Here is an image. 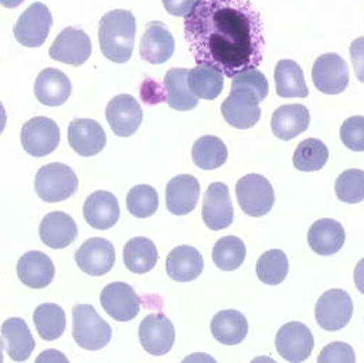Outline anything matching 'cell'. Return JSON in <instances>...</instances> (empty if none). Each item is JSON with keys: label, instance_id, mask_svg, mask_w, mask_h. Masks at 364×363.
<instances>
[{"label": "cell", "instance_id": "cell-1", "mask_svg": "<svg viewBox=\"0 0 364 363\" xmlns=\"http://www.w3.org/2000/svg\"><path fill=\"white\" fill-rule=\"evenodd\" d=\"M183 33L198 65L225 77L256 69L264 55V28L251 0H198L183 21Z\"/></svg>", "mask_w": 364, "mask_h": 363}, {"label": "cell", "instance_id": "cell-2", "mask_svg": "<svg viewBox=\"0 0 364 363\" xmlns=\"http://www.w3.org/2000/svg\"><path fill=\"white\" fill-rule=\"evenodd\" d=\"M136 19L127 10H114L99 22L102 54L114 63H127L133 54Z\"/></svg>", "mask_w": 364, "mask_h": 363}, {"label": "cell", "instance_id": "cell-3", "mask_svg": "<svg viewBox=\"0 0 364 363\" xmlns=\"http://www.w3.org/2000/svg\"><path fill=\"white\" fill-rule=\"evenodd\" d=\"M112 329L91 305L73 307V337L84 349L97 351L109 344Z\"/></svg>", "mask_w": 364, "mask_h": 363}, {"label": "cell", "instance_id": "cell-4", "mask_svg": "<svg viewBox=\"0 0 364 363\" xmlns=\"http://www.w3.org/2000/svg\"><path fill=\"white\" fill-rule=\"evenodd\" d=\"M77 188L78 179L68 164H46L37 172L35 179L37 196L47 203L69 199L77 192Z\"/></svg>", "mask_w": 364, "mask_h": 363}, {"label": "cell", "instance_id": "cell-5", "mask_svg": "<svg viewBox=\"0 0 364 363\" xmlns=\"http://www.w3.org/2000/svg\"><path fill=\"white\" fill-rule=\"evenodd\" d=\"M236 196L241 210L250 217H264L275 201L270 182L260 174H247L236 185Z\"/></svg>", "mask_w": 364, "mask_h": 363}, {"label": "cell", "instance_id": "cell-6", "mask_svg": "<svg viewBox=\"0 0 364 363\" xmlns=\"http://www.w3.org/2000/svg\"><path fill=\"white\" fill-rule=\"evenodd\" d=\"M259 103L262 102L255 92L232 85V91L222 103L220 111L230 127L250 129L255 127L260 120Z\"/></svg>", "mask_w": 364, "mask_h": 363}, {"label": "cell", "instance_id": "cell-7", "mask_svg": "<svg viewBox=\"0 0 364 363\" xmlns=\"http://www.w3.org/2000/svg\"><path fill=\"white\" fill-rule=\"evenodd\" d=\"M53 26L50 9L43 3H33L19 17L14 26V36L25 47L37 48L44 44Z\"/></svg>", "mask_w": 364, "mask_h": 363}, {"label": "cell", "instance_id": "cell-8", "mask_svg": "<svg viewBox=\"0 0 364 363\" xmlns=\"http://www.w3.org/2000/svg\"><path fill=\"white\" fill-rule=\"evenodd\" d=\"M353 314V303L349 293L343 290L325 292L315 306L318 325L328 332H337L346 327Z\"/></svg>", "mask_w": 364, "mask_h": 363}, {"label": "cell", "instance_id": "cell-9", "mask_svg": "<svg viewBox=\"0 0 364 363\" xmlns=\"http://www.w3.org/2000/svg\"><path fill=\"white\" fill-rule=\"evenodd\" d=\"M59 142V127L47 117H35L29 120L21 130V143L23 149L35 158H41L54 152Z\"/></svg>", "mask_w": 364, "mask_h": 363}, {"label": "cell", "instance_id": "cell-10", "mask_svg": "<svg viewBox=\"0 0 364 363\" xmlns=\"http://www.w3.org/2000/svg\"><path fill=\"white\" fill-rule=\"evenodd\" d=\"M312 83L325 95H338L349 84V69L338 54L321 55L312 66Z\"/></svg>", "mask_w": 364, "mask_h": 363}, {"label": "cell", "instance_id": "cell-11", "mask_svg": "<svg viewBox=\"0 0 364 363\" xmlns=\"http://www.w3.org/2000/svg\"><path fill=\"white\" fill-rule=\"evenodd\" d=\"M201 217L211 231H222L233 223L235 210L229 186L223 182H213L204 195Z\"/></svg>", "mask_w": 364, "mask_h": 363}, {"label": "cell", "instance_id": "cell-12", "mask_svg": "<svg viewBox=\"0 0 364 363\" xmlns=\"http://www.w3.org/2000/svg\"><path fill=\"white\" fill-rule=\"evenodd\" d=\"M275 348L279 357L288 362L307 361L314 349V336L310 327L301 322H288L275 337Z\"/></svg>", "mask_w": 364, "mask_h": 363}, {"label": "cell", "instance_id": "cell-13", "mask_svg": "<svg viewBox=\"0 0 364 363\" xmlns=\"http://www.w3.org/2000/svg\"><path fill=\"white\" fill-rule=\"evenodd\" d=\"M100 303L111 318L119 322L134 320L139 312L141 300L127 283H111L100 293Z\"/></svg>", "mask_w": 364, "mask_h": 363}, {"label": "cell", "instance_id": "cell-14", "mask_svg": "<svg viewBox=\"0 0 364 363\" xmlns=\"http://www.w3.org/2000/svg\"><path fill=\"white\" fill-rule=\"evenodd\" d=\"M139 339L148 354L162 357L174 345V325L162 312L149 314L140 324Z\"/></svg>", "mask_w": 364, "mask_h": 363}, {"label": "cell", "instance_id": "cell-15", "mask_svg": "<svg viewBox=\"0 0 364 363\" xmlns=\"http://www.w3.org/2000/svg\"><path fill=\"white\" fill-rule=\"evenodd\" d=\"M106 118L112 132L119 137H130L143 122V110L139 102L128 93L111 99Z\"/></svg>", "mask_w": 364, "mask_h": 363}, {"label": "cell", "instance_id": "cell-16", "mask_svg": "<svg viewBox=\"0 0 364 363\" xmlns=\"http://www.w3.org/2000/svg\"><path fill=\"white\" fill-rule=\"evenodd\" d=\"M91 53L90 36L84 31L72 26L63 29L50 48V56L54 60L72 66L84 65L90 59Z\"/></svg>", "mask_w": 364, "mask_h": 363}, {"label": "cell", "instance_id": "cell-17", "mask_svg": "<svg viewBox=\"0 0 364 363\" xmlns=\"http://www.w3.org/2000/svg\"><path fill=\"white\" fill-rule=\"evenodd\" d=\"M75 263L92 277L105 275L115 263V248L103 237H92L77 250Z\"/></svg>", "mask_w": 364, "mask_h": 363}, {"label": "cell", "instance_id": "cell-18", "mask_svg": "<svg viewBox=\"0 0 364 363\" xmlns=\"http://www.w3.org/2000/svg\"><path fill=\"white\" fill-rule=\"evenodd\" d=\"M69 144L81 157H95L103 151L107 143L106 132L97 121L74 120L68 130Z\"/></svg>", "mask_w": 364, "mask_h": 363}, {"label": "cell", "instance_id": "cell-19", "mask_svg": "<svg viewBox=\"0 0 364 363\" xmlns=\"http://www.w3.org/2000/svg\"><path fill=\"white\" fill-rule=\"evenodd\" d=\"M174 50V37L164 22H149L140 43L141 59L151 65H162L173 56Z\"/></svg>", "mask_w": 364, "mask_h": 363}, {"label": "cell", "instance_id": "cell-20", "mask_svg": "<svg viewBox=\"0 0 364 363\" xmlns=\"http://www.w3.org/2000/svg\"><path fill=\"white\" fill-rule=\"evenodd\" d=\"M200 198V184L189 174L171 179L166 186V206L174 216H186L192 213Z\"/></svg>", "mask_w": 364, "mask_h": 363}, {"label": "cell", "instance_id": "cell-21", "mask_svg": "<svg viewBox=\"0 0 364 363\" xmlns=\"http://www.w3.org/2000/svg\"><path fill=\"white\" fill-rule=\"evenodd\" d=\"M82 213L93 229L106 231L118 222L121 209L115 195L109 191H97L87 198Z\"/></svg>", "mask_w": 364, "mask_h": 363}, {"label": "cell", "instance_id": "cell-22", "mask_svg": "<svg viewBox=\"0 0 364 363\" xmlns=\"http://www.w3.org/2000/svg\"><path fill=\"white\" fill-rule=\"evenodd\" d=\"M17 274L23 285L41 290L53 283L55 266L48 255L40 251H29L19 258Z\"/></svg>", "mask_w": 364, "mask_h": 363}, {"label": "cell", "instance_id": "cell-23", "mask_svg": "<svg viewBox=\"0 0 364 363\" xmlns=\"http://www.w3.org/2000/svg\"><path fill=\"white\" fill-rule=\"evenodd\" d=\"M38 235L41 241L54 250L69 247L78 235L73 218L62 211L47 214L40 222Z\"/></svg>", "mask_w": 364, "mask_h": 363}, {"label": "cell", "instance_id": "cell-24", "mask_svg": "<svg viewBox=\"0 0 364 363\" xmlns=\"http://www.w3.org/2000/svg\"><path fill=\"white\" fill-rule=\"evenodd\" d=\"M35 95L44 106H62L72 95V83L65 73L58 69H44L37 75Z\"/></svg>", "mask_w": 364, "mask_h": 363}, {"label": "cell", "instance_id": "cell-25", "mask_svg": "<svg viewBox=\"0 0 364 363\" xmlns=\"http://www.w3.org/2000/svg\"><path fill=\"white\" fill-rule=\"evenodd\" d=\"M1 340L10 359L16 362L28 361L32 355L36 343L32 332L22 318H9L1 325Z\"/></svg>", "mask_w": 364, "mask_h": 363}, {"label": "cell", "instance_id": "cell-26", "mask_svg": "<svg viewBox=\"0 0 364 363\" xmlns=\"http://www.w3.org/2000/svg\"><path fill=\"white\" fill-rule=\"evenodd\" d=\"M310 110L303 105H285L275 110L272 130L279 140L289 142L310 127Z\"/></svg>", "mask_w": 364, "mask_h": 363}, {"label": "cell", "instance_id": "cell-27", "mask_svg": "<svg viewBox=\"0 0 364 363\" xmlns=\"http://www.w3.org/2000/svg\"><path fill=\"white\" fill-rule=\"evenodd\" d=\"M311 250L318 255L330 256L337 254L346 243V231L343 225L330 218L318 219L309 231Z\"/></svg>", "mask_w": 364, "mask_h": 363}, {"label": "cell", "instance_id": "cell-28", "mask_svg": "<svg viewBox=\"0 0 364 363\" xmlns=\"http://www.w3.org/2000/svg\"><path fill=\"white\" fill-rule=\"evenodd\" d=\"M204 269L200 253L191 246L176 247L166 259V272L177 283H189L196 280Z\"/></svg>", "mask_w": 364, "mask_h": 363}, {"label": "cell", "instance_id": "cell-29", "mask_svg": "<svg viewBox=\"0 0 364 363\" xmlns=\"http://www.w3.org/2000/svg\"><path fill=\"white\" fill-rule=\"evenodd\" d=\"M211 333L222 344H240L247 337L248 321L244 314L237 310H223L214 315Z\"/></svg>", "mask_w": 364, "mask_h": 363}, {"label": "cell", "instance_id": "cell-30", "mask_svg": "<svg viewBox=\"0 0 364 363\" xmlns=\"http://www.w3.org/2000/svg\"><path fill=\"white\" fill-rule=\"evenodd\" d=\"M275 91L279 98H307L309 88L306 85L304 73L297 62L282 59L274 70Z\"/></svg>", "mask_w": 364, "mask_h": 363}, {"label": "cell", "instance_id": "cell-31", "mask_svg": "<svg viewBox=\"0 0 364 363\" xmlns=\"http://www.w3.org/2000/svg\"><path fill=\"white\" fill-rule=\"evenodd\" d=\"M188 69H170L164 75L166 102L177 111H191L199 103V99L188 87Z\"/></svg>", "mask_w": 364, "mask_h": 363}, {"label": "cell", "instance_id": "cell-32", "mask_svg": "<svg viewBox=\"0 0 364 363\" xmlns=\"http://www.w3.org/2000/svg\"><path fill=\"white\" fill-rule=\"evenodd\" d=\"M158 250L152 240L146 237H134L125 244L124 263L134 274L151 272L158 262Z\"/></svg>", "mask_w": 364, "mask_h": 363}, {"label": "cell", "instance_id": "cell-33", "mask_svg": "<svg viewBox=\"0 0 364 363\" xmlns=\"http://www.w3.org/2000/svg\"><path fill=\"white\" fill-rule=\"evenodd\" d=\"M188 87L198 99L214 100L223 90V74L208 65H198L189 70Z\"/></svg>", "mask_w": 364, "mask_h": 363}, {"label": "cell", "instance_id": "cell-34", "mask_svg": "<svg viewBox=\"0 0 364 363\" xmlns=\"http://www.w3.org/2000/svg\"><path fill=\"white\" fill-rule=\"evenodd\" d=\"M192 159L203 170H214L226 164L228 148L217 136H201L192 147Z\"/></svg>", "mask_w": 364, "mask_h": 363}, {"label": "cell", "instance_id": "cell-35", "mask_svg": "<svg viewBox=\"0 0 364 363\" xmlns=\"http://www.w3.org/2000/svg\"><path fill=\"white\" fill-rule=\"evenodd\" d=\"M33 322L43 340L54 342L65 332L66 314L55 303H43L33 312Z\"/></svg>", "mask_w": 364, "mask_h": 363}, {"label": "cell", "instance_id": "cell-36", "mask_svg": "<svg viewBox=\"0 0 364 363\" xmlns=\"http://www.w3.org/2000/svg\"><path fill=\"white\" fill-rule=\"evenodd\" d=\"M247 248L244 241L236 236L219 238L213 250V261L223 272L237 270L245 261Z\"/></svg>", "mask_w": 364, "mask_h": 363}, {"label": "cell", "instance_id": "cell-37", "mask_svg": "<svg viewBox=\"0 0 364 363\" xmlns=\"http://www.w3.org/2000/svg\"><path fill=\"white\" fill-rule=\"evenodd\" d=\"M328 161V147L318 139L303 140L293 154V166L300 172H318Z\"/></svg>", "mask_w": 364, "mask_h": 363}, {"label": "cell", "instance_id": "cell-38", "mask_svg": "<svg viewBox=\"0 0 364 363\" xmlns=\"http://www.w3.org/2000/svg\"><path fill=\"white\" fill-rule=\"evenodd\" d=\"M288 256L281 250H270L256 262L257 278L266 285H279L288 275Z\"/></svg>", "mask_w": 364, "mask_h": 363}, {"label": "cell", "instance_id": "cell-39", "mask_svg": "<svg viewBox=\"0 0 364 363\" xmlns=\"http://www.w3.org/2000/svg\"><path fill=\"white\" fill-rule=\"evenodd\" d=\"M127 206L133 217H152L159 207L158 192L151 185H136L129 191Z\"/></svg>", "mask_w": 364, "mask_h": 363}, {"label": "cell", "instance_id": "cell-40", "mask_svg": "<svg viewBox=\"0 0 364 363\" xmlns=\"http://www.w3.org/2000/svg\"><path fill=\"white\" fill-rule=\"evenodd\" d=\"M336 195L337 198L348 203L356 204L364 200V170L348 169L343 172L336 180Z\"/></svg>", "mask_w": 364, "mask_h": 363}, {"label": "cell", "instance_id": "cell-41", "mask_svg": "<svg viewBox=\"0 0 364 363\" xmlns=\"http://www.w3.org/2000/svg\"><path fill=\"white\" fill-rule=\"evenodd\" d=\"M340 137L350 151H364V117L355 115L344 121L340 130Z\"/></svg>", "mask_w": 364, "mask_h": 363}, {"label": "cell", "instance_id": "cell-42", "mask_svg": "<svg viewBox=\"0 0 364 363\" xmlns=\"http://www.w3.org/2000/svg\"><path fill=\"white\" fill-rule=\"evenodd\" d=\"M233 87H242L250 91L255 92L260 102L269 95V83L264 74L257 69H250L238 73L233 77Z\"/></svg>", "mask_w": 364, "mask_h": 363}, {"label": "cell", "instance_id": "cell-43", "mask_svg": "<svg viewBox=\"0 0 364 363\" xmlns=\"http://www.w3.org/2000/svg\"><path fill=\"white\" fill-rule=\"evenodd\" d=\"M356 361L353 348L346 343L336 342L326 345L318 357V362H346L352 363Z\"/></svg>", "mask_w": 364, "mask_h": 363}, {"label": "cell", "instance_id": "cell-44", "mask_svg": "<svg viewBox=\"0 0 364 363\" xmlns=\"http://www.w3.org/2000/svg\"><path fill=\"white\" fill-rule=\"evenodd\" d=\"M352 65L359 81L364 83V37H358L349 47Z\"/></svg>", "mask_w": 364, "mask_h": 363}, {"label": "cell", "instance_id": "cell-45", "mask_svg": "<svg viewBox=\"0 0 364 363\" xmlns=\"http://www.w3.org/2000/svg\"><path fill=\"white\" fill-rule=\"evenodd\" d=\"M162 1H164L166 11L174 17H186L198 3V0H162Z\"/></svg>", "mask_w": 364, "mask_h": 363}, {"label": "cell", "instance_id": "cell-46", "mask_svg": "<svg viewBox=\"0 0 364 363\" xmlns=\"http://www.w3.org/2000/svg\"><path fill=\"white\" fill-rule=\"evenodd\" d=\"M353 278H355V285L359 290L360 293L364 295V258L359 261V263L355 268L353 273Z\"/></svg>", "mask_w": 364, "mask_h": 363}, {"label": "cell", "instance_id": "cell-47", "mask_svg": "<svg viewBox=\"0 0 364 363\" xmlns=\"http://www.w3.org/2000/svg\"><path fill=\"white\" fill-rule=\"evenodd\" d=\"M6 124H7V114H6V109H4L3 103L0 102V135L3 133Z\"/></svg>", "mask_w": 364, "mask_h": 363}, {"label": "cell", "instance_id": "cell-48", "mask_svg": "<svg viewBox=\"0 0 364 363\" xmlns=\"http://www.w3.org/2000/svg\"><path fill=\"white\" fill-rule=\"evenodd\" d=\"M25 0H0V4L6 9H16L21 6Z\"/></svg>", "mask_w": 364, "mask_h": 363}, {"label": "cell", "instance_id": "cell-49", "mask_svg": "<svg viewBox=\"0 0 364 363\" xmlns=\"http://www.w3.org/2000/svg\"><path fill=\"white\" fill-rule=\"evenodd\" d=\"M0 362H3V343L0 340Z\"/></svg>", "mask_w": 364, "mask_h": 363}]
</instances>
